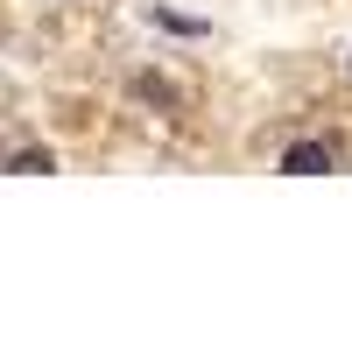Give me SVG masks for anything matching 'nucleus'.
<instances>
[{
    "label": "nucleus",
    "mask_w": 352,
    "mask_h": 352,
    "mask_svg": "<svg viewBox=\"0 0 352 352\" xmlns=\"http://www.w3.org/2000/svg\"><path fill=\"white\" fill-rule=\"evenodd\" d=\"M155 21H162V28H169V36H204V21H190V14H169V8H162V14H155Z\"/></svg>",
    "instance_id": "nucleus-3"
},
{
    "label": "nucleus",
    "mask_w": 352,
    "mask_h": 352,
    "mask_svg": "<svg viewBox=\"0 0 352 352\" xmlns=\"http://www.w3.org/2000/svg\"><path fill=\"white\" fill-rule=\"evenodd\" d=\"M134 92H141V99H155V106H176V92H169L162 78H134Z\"/></svg>",
    "instance_id": "nucleus-4"
},
{
    "label": "nucleus",
    "mask_w": 352,
    "mask_h": 352,
    "mask_svg": "<svg viewBox=\"0 0 352 352\" xmlns=\"http://www.w3.org/2000/svg\"><path fill=\"white\" fill-rule=\"evenodd\" d=\"M8 169H28V176H50L56 162H50V148H14V155H8Z\"/></svg>",
    "instance_id": "nucleus-2"
},
{
    "label": "nucleus",
    "mask_w": 352,
    "mask_h": 352,
    "mask_svg": "<svg viewBox=\"0 0 352 352\" xmlns=\"http://www.w3.org/2000/svg\"><path fill=\"white\" fill-rule=\"evenodd\" d=\"M282 169L289 176H324L331 169V148H324V141H296V148H282Z\"/></svg>",
    "instance_id": "nucleus-1"
}]
</instances>
